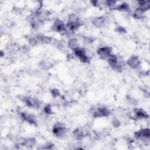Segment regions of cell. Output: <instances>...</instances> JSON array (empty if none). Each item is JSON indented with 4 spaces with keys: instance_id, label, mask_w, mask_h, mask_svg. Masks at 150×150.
<instances>
[{
    "instance_id": "cell-5",
    "label": "cell",
    "mask_w": 150,
    "mask_h": 150,
    "mask_svg": "<svg viewBox=\"0 0 150 150\" xmlns=\"http://www.w3.org/2000/svg\"><path fill=\"white\" fill-rule=\"evenodd\" d=\"M74 52L75 55L83 63H88L90 62V57L87 55L86 50L84 49L79 48Z\"/></svg>"
},
{
    "instance_id": "cell-15",
    "label": "cell",
    "mask_w": 150,
    "mask_h": 150,
    "mask_svg": "<svg viewBox=\"0 0 150 150\" xmlns=\"http://www.w3.org/2000/svg\"><path fill=\"white\" fill-rule=\"evenodd\" d=\"M117 10L121 11H125V12H128L129 11V6L128 4L127 3H122L121 4L117 5Z\"/></svg>"
},
{
    "instance_id": "cell-23",
    "label": "cell",
    "mask_w": 150,
    "mask_h": 150,
    "mask_svg": "<svg viewBox=\"0 0 150 150\" xmlns=\"http://www.w3.org/2000/svg\"><path fill=\"white\" fill-rule=\"evenodd\" d=\"M117 31L120 33H125L126 32L125 29L122 26H118L117 28Z\"/></svg>"
},
{
    "instance_id": "cell-14",
    "label": "cell",
    "mask_w": 150,
    "mask_h": 150,
    "mask_svg": "<svg viewBox=\"0 0 150 150\" xmlns=\"http://www.w3.org/2000/svg\"><path fill=\"white\" fill-rule=\"evenodd\" d=\"M68 47L71 49L72 50L74 51L79 49V43L77 40L76 39H71L68 42Z\"/></svg>"
},
{
    "instance_id": "cell-22",
    "label": "cell",
    "mask_w": 150,
    "mask_h": 150,
    "mask_svg": "<svg viewBox=\"0 0 150 150\" xmlns=\"http://www.w3.org/2000/svg\"><path fill=\"white\" fill-rule=\"evenodd\" d=\"M93 42V39H92L91 38H90V37H84V42L85 43H87V44H89V43H91Z\"/></svg>"
},
{
    "instance_id": "cell-18",
    "label": "cell",
    "mask_w": 150,
    "mask_h": 150,
    "mask_svg": "<svg viewBox=\"0 0 150 150\" xmlns=\"http://www.w3.org/2000/svg\"><path fill=\"white\" fill-rule=\"evenodd\" d=\"M79 18L75 14H71L69 15V19H68V22H79Z\"/></svg>"
},
{
    "instance_id": "cell-3",
    "label": "cell",
    "mask_w": 150,
    "mask_h": 150,
    "mask_svg": "<svg viewBox=\"0 0 150 150\" xmlns=\"http://www.w3.org/2000/svg\"><path fill=\"white\" fill-rule=\"evenodd\" d=\"M52 131L53 134L56 135V137L62 138L64 136L66 132V128L63 124L57 123L53 126Z\"/></svg>"
},
{
    "instance_id": "cell-10",
    "label": "cell",
    "mask_w": 150,
    "mask_h": 150,
    "mask_svg": "<svg viewBox=\"0 0 150 150\" xmlns=\"http://www.w3.org/2000/svg\"><path fill=\"white\" fill-rule=\"evenodd\" d=\"M134 112L135 117L138 119L146 118L148 117V115L146 114V112L140 108H135L134 110Z\"/></svg>"
},
{
    "instance_id": "cell-21",
    "label": "cell",
    "mask_w": 150,
    "mask_h": 150,
    "mask_svg": "<svg viewBox=\"0 0 150 150\" xmlns=\"http://www.w3.org/2000/svg\"><path fill=\"white\" fill-rule=\"evenodd\" d=\"M112 124L113 126L115 127H119L120 125V122L117 118L113 119V120L112 121Z\"/></svg>"
},
{
    "instance_id": "cell-19",
    "label": "cell",
    "mask_w": 150,
    "mask_h": 150,
    "mask_svg": "<svg viewBox=\"0 0 150 150\" xmlns=\"http://www.w3.org/2000/svg\"><path fill=\"white\" fill-rule=\"evenodd\" d=\"M51 94L53 97H57L60 95V91L57 88H53L51 90Z\"/></svg>"
},
{
    "instance_id": "cell-11",
    "label": "cell",
    "mask_w": 150,
    "mask_h": 150,
    "mask_svg": "<svg viewBox=\"0 0 150 150\" xmlns=\"http://www.w3.org/2000/svg\"><path fill=\"white\" fill-rule=\"evenodd\" d=\"M105 22V18L103 16L96 17L93 19V24L97 28H100L103 26Z\"/></svg>"
},
{
    "instance_id": "cell-7",
    "label": "cell",
    "mask_w": 150,
    "mask_h": 150,
    "mask_svg": "<svg viewBox=\"0 0 150 150\" xmlns=\"http://www.w3.org/2000/svg\"><path fill=\"white\" fill-rule=\"evenodd\" d=\"M52 29L54 31L60 33H63L66 30V26L62 21H60L59 19H57L53 23Z\"/></svg>"
},
{
    "instance_id": "cell-9",
    "label": "cell",
    "mask_w": 150,
    "mask_h": 150,
    "mask_svg": "<svg viewBox=\"0 0 150 150\" xmlns=\"http://www.w3.org/2000/svg\"><path fill=\"white\" fill-rule=\"evenodd\" d=\"M127 63L130 67L132 69H136L139 66L140 61L138 56L133 55L128 59V60L127 61Z\"/></svg>"
},
{
    "instance_id": "cell-16",
    "label": "cell",
    "mask_w": 150,
    "mask_h": 150,
    "mask_svg": "<svg viewBox=\"0 0 150 150\" xmlns=\"http://www.w3.org/2000/svg\"><path fill=\"white\" fill-rule=\"evenodd\" d=\"M36 141L34 138H28L27 139H25V141H23L22 144L25 146H32L33 145H35Z\"/></svg>"
},
{
    "instance_id": "cell-2",
    "label": "cell",
    "mask_w": 150,
    "mask_h": 150,
    "mask_svg": "<svg viewBox=\"0 0 150 150\" xmlns=\"http://www.w3.org/2000/svg\"><path fill=\"white\" fill-rule=\"evenodd\" d=\"M20 99L22 100L26 104V105L29 107L38 108L40 106V102L36 98L30 97L22 96V98Z\"/></svg>"
},
{
    "instance_id": "cell-12",
    "label": "cell",
    "mask_w": 150,
    "mask_h": 150,
    "mask_svg": "<svg viewBox=\"0 0 150 150\" xmlns=\"http://www.w3.org/2000/svg\"><path fill=\"white\" fill-rule=\"evenodd\" d=\"M138 9L142 12H145L149 8V1H138Z\"/></svg>"
},
{
    "instance_id": "cell-17",
    "label": "cell",
    "mask_w": 150,
    "mask_h": 150,
    "mask_svg": "<svg viewBox=\"0 0 150 150\" xmlns=\"http://www.w3.org/2000/svg\"><path fill=\"white\" fill-rule=\"evenodd\" d=\"M144 12H142L141 11H140L138 8H137L135 11L134 12V16L135 18H137V19H141L143 17V14Z\"/></svg>"
},
{
    "instance_id": "cell-8",
    "label": "cell",
    "mask_w": 150,
    "mask_h": 150,
    "mask_svg": "<svg viewBox=\"0 0 150 150\" xmlns=\"http://www.w3.org/2000/svg\"><path fill=\"white\" fill-rule=\"evenodd\" d=\"M21 116L23 120L27 121L29 124H36V118L33 114L27 113L25 112H22L21 113Z\"/></svg>"
},
{
    "instance_id": "cell-13",
    "label": "cell",
    "mask_w": 150,
    "mask_h": 150,
    "mask_svg": "<svg viewBox=\"0 0 150 150\" xmlns=\"http://www.w3.org/2000/svg\"><path fill=\"white\" fill-rule=\"evenodd\" d=\"M80 26H81V23L79 21L76 22H67L66 27L71 31H74L77 30Z\"/></svg>"
},
{
    "instance_id": "cell-20",
    "label": "cell",
    "mask_w": 150,
    "mask_h": 150,
    "mask_svg": "<svg viewBox=\"0 0 150 150\" xmlns=\"http://www.w3.org/2000/svg\"><path fill=\"white\" fill-rule=\"evenodd\" d=\"M44 111L47 114H50L52 113V108L50 105H47L44 107Z\"/></svg>"
},
{
    "instance_id": "cell-1",
    "label": "cell",
    "mask_w": 150,
    "mask_h": 150,
    "mask_svg": "<svg viewBox=\"0 0 150 150\" xmlns=\"http://www.w3.org/2000/svg\"><path fill=\"white\" fill-rule=\"evenodd\" d=\"M91 113L94 117H107L110 115V110L105 107H98L91 109Z\"/></svg>"
},
{
    "instance_id": "cell-4",
    "label": "cell",
    "mask_w": 150,
    "mask_h": 150,
    "mask_svg": "<svg viewBox=\"0 0 150 150\" xmlns=\"http://www.w3.org/2000/svg\"><path fill=\"white\" fill-rule=\"evenodd\" d=\"M112 49L110 47L105 46L100 47L97 50V54L99 55L100 57L102 59L105 60L108 59L109 56L111 54Z\"/></svg>"
},
{
    "instance_id": "cell-6",
    "label": "cell",
    "mask_w": 150,
    "mask_h": 150,
    "mask_svg": "<svg viewBox=\"0 0 150 150\" xmlns=\"http://www.w3.org/2000/svg\"><path fill=\"white\" fill-rule=\"evenodd\" d=\"M136 138L141 140L149 139V128H143L135 133Z\"/></svg>"
}]
</instances>
